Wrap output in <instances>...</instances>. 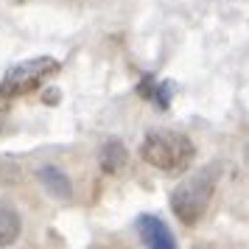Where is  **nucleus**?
I'll list each match as a JSON object with an SVG mask.
<instances>
[{
	"label": "nucleus",
	"mask_w": 249,
	"mask_h": 249,
	"mask_svg": "<svg viewBox=\"0 0 249 249\" xmlns=\"http://www.w3.org/2000/svg\"><path fill=\"white\" fill-rule=\"evenodd\" d=\"M23 232V218L17 213V207L9 202H0V247H12Z\"/></svg>",
	"instance_id": "nucleus-7"
},
{
	"label": "nucleus",
	"mask_w": 249,
	"mask_h": 249,
	"mask_svg": "<svg viewBox=\"0 0 249 249\" xmlns=\"http://www.w3.org/2000/svg\"><path fill=\"white\" fill-rule=\"evenodd\" d=\"M137 227V235H140V241L146 244V247L151 249H174L177 247V238L171 235L168 224L160 218V215H140L135 221Z\"/></svg>",
	"instance_id": "nucleus-4"
},
{
	"label": "nucleus",
	"mask_w": 249,
	"mask_h": 249,
	"mask_svg": "<svg viewBox=\"0 0 249 249\" xmlns=\"http://www.w3.org/2000/svg\"><path fill=\"white\" fill-rule=\"evenodd\" d=\"M59 68H62V65L51 56H36V59H28V62H20V65H14V68L6 70V76L0 81V95H3V98L28 95V92H34L36 87H42L45 79L56 76Z\"/></svg>",
	"instance_id": "nucleus-3"
},
{
	"label": "nucleus",
	"mask_w": 249,
	"mask_h": 249,
	"mask_svg": "<svg viewBox=\"0 0 249 249\" xmlns=\"http://www.w3.org/2000/svg\"><path fill=\"white\" fill-rule=\"evenodd\" d=\"M215 185H218V171L215 165H204L188 179H182L171 193V210L185 227L199 224L213 202Z\"/></svg>",
	"instance_id": "nucleus-2"
},
{
	"label": "nucleus",
	"mask_w": 249,
	"mask_h": 249,
	"mask_svg": "<svg viewBox=\"0 0 249 249\" xmlns=\"http://www.w3.org/2000/svg\"><path fill=\"white\" fill-rule=\"evenodd\" d=\"M126 162H129V151H126L124 140H118V137L104 140L98 148V165L104 174H121L126 168Z\"/></svg>",
	"instance_id": "nucleus-6"
},
{
	"label": "nucleus",
	"mask_w": 249,
	"mask_h": 249,
	"mask_svg": "<svg viewBox=\"0 0 249 249\" xmlns=\"http://www.w3.org/2000/svg\"><path fill=\"white\" fill-rule=\"evenodd\" d=\"M140 157L146 165L162 171V174H182L191 168L196 157V146L188 135L171 132V129H157L143 137L140 143Z\"/></svg>",
	"instance_id": "nucleus-1"
},
{
	"label": "nucleus",
	"mask_w": 249,
	"mask_h": 249,
	"mask_svg": "<svg viewBox=\"0 0 249 249\" xmlns=\"http://www.w3.org/2000/svg\"><path fill=\"white\" fill-rule=\"evenodd\" d=\"M36 179L42 182V188H45L53 199H59V202H70V199H73V182H70V177L62 168H56V165H42V168H36Z\"/></svg>",
	"instance_id": "nucleus-5"
}]
</instances>
